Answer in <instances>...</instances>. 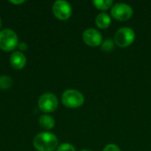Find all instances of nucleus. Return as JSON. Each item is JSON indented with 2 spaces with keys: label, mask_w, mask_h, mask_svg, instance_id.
Wrapping results in <instances>:
<instances>
[{
  "label": "nucleus",
  "mask_w": 151,
  "mask_h": 151,
  "mask_svg": "<svg viewBox=\"0 0 151 151\" xmlns=\"http://www.w3.org/2000/svg\"><path fill=\"white\" fill-rule=\"evenodd\" d=\"M33 144L38 151H53L57 149L58 141L52 133L44 132L38 134L34 138Z\"/></svg>",
  "instance_id": "f257e3e1"
},
{
  "label": "nucleus",
  "mask_w": 151,
  "mask_h": 151,
  "mask_svg": "<svg viewBox=\"0 0 151 151\" xmlns=\"http://www.w3.org/2000/svg\"><path fill=\"white\" fill-rule=\"evenodd\" d=\"M84 96L76 89H67L62 95V103L67 108H79L84 104Z\"/></svg>",
  "instance_id": "f03ea898"
},
{
  "label": "nucleus",
  "mask_w": 151,
  "mask_h": 151,
  "mask_svg": "<svg viewBox=\"0 0 151 151\" xmlns=\"http://www.w3.org/2000/svg\"><path fill=\"white\" fill-rule=\"evenodd\" d=\"M135 39L134 31L127 27H120L118 29L114 35V42L121 48L127 47L131 45Z\"/></svg>",
  "instance_id": "7ed1b4c3"
},
{
  "label": "nucleus",
  "mask_w": 151,
  "mask_h": 151,
  "mask_svg": "<svg viewBox=\"0 0 151 151\" xmlns=\"http://www.w3.org/2000/svg\"><path fill=\"white\" fill-rule=\"evenodd\" d=\"M19 41L16 33L11 29L0 31V49L4 51H12L18 46Z\"/></svg>",
  "instance_id": "20e7f679"
},
{
  "label": "nucleus",
  "mask_w": 151,
  "mask_h": 151,
  "mask_svg": "<svg viewBox=\"0 0 151 151\" xmlns=\"http://www.w3.org/2000/svg\"><path fill=\"white\" fill-rule=\"evenodd\" d=\"M133 8L125 3H117L111 8V16L117 20L124 21L129 19L133 16Z\"/></svg>",
  "instance_id": "39448f33"
},
{
  "label": "nucleus",
  "mask_w": 151,
  "mask_h": 151,
  "mask_svg": "<svg viewBox=\"0 0 151 151\" xmlns=\"http://www.w3.org/2000/svg\"><path fill=\"white\" fill-rule=\"evenodd\" d=\"M39 109L46 113L53 112L58 106V101L57 96L51 93L42 94L38 100Z\"/></svg>",
  "instance_id": "423d86ee"
},
{
  "label": "nucleus",
  "mask_w": 151,
  "mask_h": 151,
  "mask_svg": "<svg viewBox=\"0 0 151 151\" xmlns=\"http://www.w3.org/2000/svg\"><path fill=\"white\" fill-rule=\"evenodd\" d=\"M52 12L58 19L65 20L69 19L72 14V7L68 2L65 0H58L53 4Z\"/></svg>",
  "instance_id": "0eeeda50"
},
{
  "label": "nucleus",
  "mask_w": 151,
  "mask_h": 151,
  "mask_svg": "<svg viewBox=\"0 0 151 151\" xmlns=\"http://www.w3.org/2000/svg\"><path fill=\"white\" fill-rule=\"evenodd\" d=\"M84 42L90 47H97L102 44L103 37L101 33L95 28H88L82 34Z\"/></svg>",
  "instance_id": "6e6552de"
},
{
  "label": "nucleus",
  "mask_w": 151,
  "mask_h": 151,
  "mask_svg": "<svg viewBox=\"0 0 151 151\" xmlns=\"http://www.w3.org/2000/svg\"><path fill=\"white\" fill-rule=\"evenodd\" d=\"M10 63L14 69H22L27 63V58L21 51H14L10 58Z\"/></svg>",
  "instance_id": "1a4fd4ad"
},
{
  "label": "nucleus",
  "mask_w": 151,
  "mask_h": 151,
  "mask_svg": "<svg viewBox=\"0 0 151 151\" xmlns=\"http://www.w3.org/2000/svg\"><path fill=\"white\" fill-rule=\"evenodd\" d=\"M96 24L99 28L102 29H105L108 27H110L111 22V16L106 13V12H100L96 15Z\"/></svg>",
  "instance_id": "9d476101"
},
{
  "label": "nucleus",
  "mask_w": 151,
  "mask_h": 151,
  "mask_svg": "<svg viewBox=\"0 0 151 151\" xmlns=\"http://www.w3.org/2000/svg\"><path fill=\"white\" fill-rule=\"evenodd\" d=\"M39 125L43 129L50 130L55 126V120L50 115H42L39 118Z\"/></svg>",
  "instance_id": "9b49d317"
},
{
  "label": "nucleus",
  "mask_w": 151,
  "mask_h": 151,
  "mask_svg": "<svg viewBox=\"0 0 151 151\" xmlns=\"http://www.w3.org/2000/svg\"><path fill=\"white\" fill-rule=\"evenodd\" d=\"M94 5L101 11H106L112 7L113 1L112 0H94Z\"/></svg>",
  "instance_id": "f8f14e48"
},
{
  "label": "nucleus",
  "mask_w": 151,
  "mask_h": 151,
  "mask_svg": "<svg viewBox=\"0 0 151 151\" xmlns=\"http://www.w3.org/2000/svg\"><path fill=\"white\" fill-rule=\"evenodd\" d=\"M12 84V81L11 77L7 75H2L0 76V88L1 89H7L9 88Z\"/></svg>",
  "instance_id": "ddd939ff"
},
{
  "label": "nucleus",
  "mask_w": 151,
  "mask_h": 151,
  "mask_svg": "<svg viewBox=\"0 0 151 151\" xmlns=\"http://www.w3.org/2000/svg\"><path fill=\"white\" fill-rule=\"evenodd\" d=\"M114 45H115V42H114V40H111V39H106L104 40L102 44H101V49L104 50V51H111L113 49H114Z\"/></svg>",
  "instance_id": "4468645a"
},
{
  "label": "nucleus",
  "mask_w": 151,
  "mask_h": 151,
  "mask_svg": "<svg viewBox=\"0 0 151 151\" xmlns=\"http://www.w3.org/2000/svg\"><path fill=\"white\" fill-rule=\"evenodd\" d=\"M57 151H75V148L70 143H63L58 147Z\"/></svg>",
  "instance_id": "2eb2a0df"
},
{
  "label": "nucleus",
  "mask_w": 151,
  "mask_h": 151,
  "mask_svg": "<svg viewBox=\"0 0 151 151\" xmlns=\"http://www.w3.org/2000/svg\"><path fill=\"white\" fill-rule=\"evenodd\" d=\"M103 151H121L119 147L116 144H113V143H111V144H108L104 147V150Z\"/></svg>",
  "instance_id": "dca6fc26"
},
{
  "label": "nucleus",
  "mask_w": 151,
  "mask_h": 151,
  "mask_svg": "<svg viewBox=\"0 0 151 151\" xmlns=\"http://www.w3.org/2000/svg\"><path fill=\"white\" fill-rule=\"evenodd\" d=\"M19 48L20 50H27V45L25 42H20V43L19 44Z\"/></svg>",
  "instance_id": "f3484780"
},
{
  "label": "nucleus",
  "mask_w": 151,
  "mask_h": 151,
  "mask_svg": "<svg viewBox=\"0 0 151 151\" xmlns=\"http://www.w3.org/2000/svg\"><path fill=\"white\" fill-rule=\"evenodd\" d=\"M10 2H11L12 4H23L25 1L22 0V1H10Z\"/></svg>",
  "instance_id": "a211bd4d"
},
{
  "label": "nucleus",
  "mask_w": 151,
  "mask_h": 151,
  "mask_svg": "<svg viewBox=\"0 0 151 151\" xmlns=\"http://www.w3.org/2000/svg\"><path fill=\"white\" fill-rule=\"evenodd\" d=\"M81 151H92V150H81Z\"/></svg>",
  "instance_id": "6ab92c4d"
},
{
  "label": "nucleus",
  "mask_w": 151,
  "mask_h": 151,
  "mask_svg": "<svg viewBox=\"0 0 151 151\" xmlns=\"http://www.w3.org/2000/svg\"><path fill=\"white\" fill-rule=\"evenodd\" d=\"M1 26H2V22H1V19H0V27H1Z\"/></svg>",
  "instance_id": "aec40b11"
}]
</instances>
